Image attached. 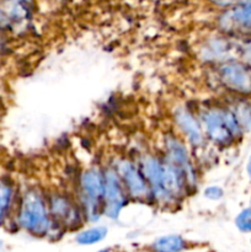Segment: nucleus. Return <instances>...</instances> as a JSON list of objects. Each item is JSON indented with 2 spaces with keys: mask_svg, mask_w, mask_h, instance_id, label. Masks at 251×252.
<instances>
[{
  "mask_svg": "<svg viewBox=\"0 0 251 252\" xmlns=\"http://www.w3.org/2000/svg\"><path fill=\"white\" fill-rule=\"evenodd\" d=\"M7 1H11V2H14V1H25V0H7Z\"/></svg>",
  "mask_w": 251,
  "mask_h": 252,
  "instance_id": "412c9836",
  "label": "nucleus"
},
{
  "mask_svg": "<svg viewBox=\"0 0 251 252\" xmlns=\"http://www.w3.org/2000/svg\"><path fill=\"white\" fill-rule=\"evenodd\" d=\"M81 194L85 214L90 220H97L103 207L102 199L105 194V175L97 169H90L81 176Z\"/></svg>",
  "mask_w": 251,
  "mask_h": 252,
  "instance_id": "7ed1b4c3",
  "label": "nucleus"
},
{
  "mask_svg": "<svg viewBox=\"0 0 251 252\" xmlns=\"http://www.w3.org/2000/svg\"><path fill=\"white\" fill-rule=\"evenodd\" d=\"M166 145L170 160H171L172 164L179 167V169H181L185 174L192 176V172L189 171V167L191 166H189L188 157H187L186 149L184 148V145L180 142H177L176 139H174V138L167 140Z\"/></svg>",
  "mask_w": 251,
  "mask_h": 252,
  "instance_id": "9b49d317",
  "label": "nucleus"
},
{
  "mask_svg": "<svg viewBox=\"0 0 251 252\" xmlns=\"http://www.w3.org/2000/svg\"><path fill=\"white\" fill-rule=\"evenodd\" d=\"M243 58L245 59L246 63L251 66V42H249L243 48Z\"/></svg>",
  "mask_w": 251,
  "mask_h": 252,
  "instance_id": "a211bd4d",
  "label": "nucleus"
},
{
  "mask_svg": "<svg viewBox=\"0 0 251 252\" xmlns=\"http://www.w3.org/2000/svg\"><path fill=\"white\" fill-rule=\"evenodd\" d=\"M236 225L243 231H251V209H245L236 218Z\"/></svg>",
  "mask_w": 251,
  "mask_h": 252,
  "instance_id": "2eb2a0df",
  "label": "nucleus"
},
{
  "mask_svg": "<svg viewBox=\"0 0 251 252\" xmlns=\"http://www.w3.org/2000/svg\"><path fill=\"white\" fill-rule=\"evenodd\" d=\"M118 175L127 187L129 193L135 198H144L149 193V184L145 177L130 162L122 161L118 165Z\"/></svg>",
  "mask_w": 251,
  "mask_h": 252,
  "instance_id": "0eeeda50",
  "label": "nucleus"
},
{
  "mask_svg": "<svg viewBox=\"0 0 251 252\" xmlns=\"http://www.w3.org/2000/svg\"><path fill=\"white\" fill-rule=\"evenodd\" d=\"M219 78L230 90L241 94L251 93V68L249 64H223L219 69Z\"/></svg>",
  "mask_w": 251,
  "mask_h": 252,
  "instance_id": "20e7f679",
  "label": "nucleus"
},
{
  "mask_svg": "<svg viewBox=\"0 0 251 252\" xmlns=\"http://www.w3.org/2000/svg\"><path fill=\"white\" fill-rule=\"evenodd\" d=\"M214 5L220 7H231L235 5L240 4V2L245 1V0H211Z\"/></svg>",
  "mask_w": 251,
  "mask_h": 252,
  "instance_id": "f3484780",
  "label": "nucleus"
},
{
  "mask_svg": "<svg viewBox=\"0 0 251 252\" xmlns=\"http://www.w3.org/2000/svg\"><path fill=\"white\" fill-rule=\"evenodd\" d=\"M105 213L111 218H117L121 208L125 206L126 194L120 175L110 170L105 174V194H103Z\"/></svg>",
  "mask_w": 251,
  "mask_h": 252,
  "instance_id": "39448f33",
  "label": "nucleus"
},
{
  "mask_svg": "<svg viewBox=\"0 0 251 252\" xmlns=\"http://www.w3.org/2000/svg\"><path fill=\"white\" fill-rule=\"evenodd\" d=\"M219 25L226 32L251 31V0L231 6L219 19Z\"/></svg>",
  "mask_w": 251,
  "mask_h": 252,
  "instance_id": "423d86ee",
  "label": "nucleus"
},
{
  "mask_svg": "<svg viewBox=\"0 0 251 252\" xmlns=\"http://www.w3.org/2000/svg\"><path fill=\"white\" fill-rule=\"evenodd\" d=\"M51 212L61 224L68 226H78L80 224V214L76 207L61 194H54L49 201Z\"/></svg>",
  "mask_w": 251,
  "mask_h": 252,
  "instance_id": "6e6552de",
  "label": "nucleus"
},
{
  "mask_svg": "<svg viewBox=\"0 0 251 252\" xmlns=\"http://www.w3.org/2000/svg\"><path fill=\"white\" fill-rule=\"evenodd\" d=\"M12 202V189L6 184H0V224L7 216Z\"/></svg>",
  "mask_w": 251,
  "mask_h": 252,
  "instance_id": "ddd939ff",
  "label": "nucleus"
},
{
  "mask_svg": "<svg viewBox=\"0 0 251 252\" xmlns=\"http://www.w3.org/2000/svg\"><path fill=\"white\" fill-rule=\"evenodd\" d=\"M5 46H6V41H5L4 34L1 33V30H0V52L5 48Z\"/></svg>",
  "mask_w": 251,
  "mask_h": 252,
  "instance_id": "6ab92c4d",
  "label": "nucleus"
},
{
  "mask_svg": "<svg viewBox=\"0 0 251 252\" xmlns=\"http://www.w3.org/2000/svg\"><path fill=\"white\" fill-rule=\"evenodd\" d=\"M203 123L208 137L218 144H229L240 132V126L234 113L223 108H211L203 115Z\"/></svg>",
  "mask_w": 251,
  "mask_h": 252,
  "instance_id": "f03ea898",
  "label": "nucleus"
},
{
  "mask_svg": "<svg viewBox=\"0 0 251 252\" xmlns=\"http://www.w3.org/2000/svg\"><path fill=\"white\" fill-rule=\"evenodd\" d=\"M233 52V44L226 38H213L206 42L202 49V57L204 61L218 62L225 61Z\"/></svg>",
  "mask_w": 251,
  "mask_h": 252,
  "instance_id": "1a4fd4ad",
  "label": "nucleus"
},
{
  "mask_svg": "<svg viewBox=\"0 0 251 252\" xmlns=\"http://www.w3.org/2000/svg\"><path fill=\"white\" fill-rule=\"evenodd\" d=\"M19 223L25 230L33 235H44L48 233L51 221L48 209L43 197L34 189L24 194L19 211Z\"/></svg>",
  "mask_w": 251,
  "mask_h": 252,
  "instance_id": "f257e3e1",
  "label": "nucleus"
},
{
  "mask_svg": "<svg viewBox=\"0 0 251 252\" xmlns=\"http://www.w3.org/2000/svg\"><path fill=\"white\" fill-rule=\"evenodd\" d=\"M106 229L103 228H94L90 230L83 231L81 234H79L76 240L81 245H91V244L98 243V241L102 240L106 236Z\"/></svg>",
  "mask_w": 251,
  "mask_h": 252,
  "instance_id": "4468645a",
  "label": "nucleus"
},
{
  "mask_svg": "<svg viewBox=\"0 0 251 252\" xmlns=\"http://www.w3.org/2000/svg\"><path fill=\"white\" fill-rule=\"evenodd\" d=\"M248 170H249V174H250V176H251V159H250V162H249Z\"/></svg>",
  "mask_w": 251,
  "mask_h": 252,
  "instance_id": "aec40b11",
  "label": "nucleus"
},
{
  "mask_svg": "<svg viewBox=\"0 0 251 252\" xmlns=\"http://www.w3.org/2000/svg\"><path fill=\"white\" fill-rule=\"evenodd\" d=\"M176 122L182 132L191 140L192 144H201L202 140H203V133H202L201 126L198 125V122L194 120L191 113L181 108L176 112Z\"/></svg>",
  "mask_w": 251,
  "mask_h": 252,
  "instance_id": "9d476101",
  "label": "nucleus"
},
{
  "mask_svg": "<svg viewBox=\"0 0 251 252\" xmlns=\"http://www.w3.org/2000/svg\"><path fill=\"white\" fill-rule=\"evenodd\" d=\"M11 27L12 21L7 14V10H4L2 6H0V30H7Z\"/></svg>",
  "mask_w": 251,
  "mask_h": 252,
  "instance_id": "dca6fc26",
  "label": "nucleus"
},
{
  "mask_svg": "<svg viewBox=\"0 0 251 252\" xmlns=\"http://www.w3.org/2000/svg\"><path fill=\"white\" fill-rule=\"evenodd\" d=\"M185 248V241L177 235H169L159 239L154 244V249L159 251H179Z\"/></svg>",
  "mask_w": 251,
  "mask_h": 252,
  "instance_id": "f8f14e48",
  "label": "nucleus"
}]
</instances>
